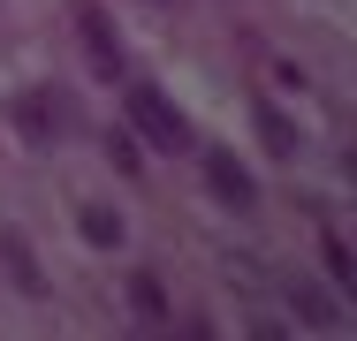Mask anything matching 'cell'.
Wrapping results in <instances>:
<instances>
[{
	"label": "cell",
	"mask_w": 357,
	"mask_h": 341,
	"mask_svg": "<svg viewBox=\"0 0 357 341\" xmlns=\"http://www.w3.org/2000/svg\"><path fill=\"white\" fill-rule=\"evenodd\" d=\"M8 122H15V136H23L31 152H54L69 129H84V114H76V99L61 84H31V91L8 106Z\"/></svg>",
	"instance_id": "cell-1"
},
{
	"label": "cell",
	"mask_w": 357,
	"mask_h": 341,
	"mask_svg": "<svg viewBox=\"0 0 357 341\" xmlns=\"http://www.w3.org/2000/svg\"><path fill=\"white\" fill-rule=\"evenodd\" d=\"M130 129L152 144V152H190L198 136H190V114L160 91V84H130Z\"/></svg>",
	"instance_id": "cell-2"
},
{
	"label": "cell",
	"mask_w": 357,
	"mask_h": 341,
	"mask_svg": "<svg viewBox=\"0 0 357 341\" xmlns=\"http://www.w3.org/2000/svg\"><path fill=\"white\" fill-rule=\"evenodd\" d=\"M76 38H84V54H91V76H99V84H122V76H130L122 31H114V15H107L99 0H76Z\"/></svg>",
	"instance_id": "cell-3"
},
{
	"label": "cell",
	"mask_w": 357,
	"mask_h": 341,
	"mask_svg": "<svg viewBox=\"0 0 357 341\" xmlns=\"http://www.w3.org/2000/svg\"><path fill=\"white\" fill-rule=\"evenodd\" d=\"M206 190H213L228 212H251V205H259V175H251L228 144H206Z\"/></svg>",
	"instance_id": "cell-4"
},
{
	"label": "cell",
	"mask_w": 357,
	"mask_h": 341,
	"mask_svg": "<svg viewBox=\"0 0 357 341\" xmlns=\"http://www.w3.org/2000/svg\"><path fill=\"white\" fill-rule=\"evenodd\" d=\"M76 235H84L91 251H122V235H130V228H122V212H114V205L84 198V205H76Z\"/></svg>",
	"instance_id": "cell-5"
},
{
	"label": "cell",
	"mask_w": 357,
	"mask_h": 341,
	"mask_svg": "<svg viewBox=\"0 0 357 341\" xmlns=\"http://www.w3.org/2000/svg\"><path fill=\"white\" fill-rule=\"evenodd\" d=\"M0 266H8V280H15L23 296H46V273H38V258H31V243H23L15 228L0 235Z\"/></svg>",
	"instance_id": "cell-6"
},
{
	"label": "cell",
	"mask_w": 357,
	"mask_h": 341,
	"mask_svg": "<svg viewBox=\"0 0 357 341\" xmlns=\"http://www.w3.org/2000/svg\"><path fill=\"white\" fill-rule=\"evenodd\" d=\"M251 122H259V136H266V152H274V159H296V144H304V136H296V122H289L282 106H266V99H259V106H251Z\"/></svg>",
	"instance_id": "cell-7"
},
{
	"label": "cell",
	"mask_w": 357,
	"mask_h": 341,
	"mask_svg": "<svg viewBox=\"0 0 357 341\" xmlns=\"http://www.w3.org/2000/svg\"><path fill=\"white\" fill-rule=\"evenodd\" d=\"M130 311H137L144 326H167V288H160V273H130Z\"/></svg>",
	"instance_id": "cell-8"
},
{
	"label": "cell",
	"mask_w": 357,
	"mask_h": 341,
	"mask_svg": "<svg viewBox=\"0 0 357 341\" xmlns=\"http://www.w3.org/2000/svg\"><path fill=\"white\" fill-rule=\"evenodd\" d=\"M289 288V311H296V326H335V303L312 288V280H282Z\"/></svg>",
	"instance_id": "cell-9"
},
{
	"label": "cell",
	"mask_w": 357,
	"mask_h": 341,
	"mask_svg": "<svg viewBox=\"0 0 357 341\" xmlns=\"http://www.w3.org/2000/svg\"><path fill=\"white\" fill-rule=\"evenodd\" d=\"M319 251H327V273H335V288L350 296V288H357V266H350V243H342V235H327Z\"/></svg>",
	"instance_id": "cell-10"
},
{
	"label": "cell",
	"mask_w": 357,
	"mask_h": 341,
	"mask_svg": "<svg viewBox=\"0 0 357 341\" xmlns=\"http://www.w3.org/2000/svg\"><path fill=\"white\" fill-rule=\"evenodd\" d=\"M114 167H122V175H137V167H144V152H137V136H114Z\"/></svg>",
	"instance_id": "cell-11"
},
{
	"label": "cell",
	"mask_w": 357,
	"mask_h": 341,
	"mask_svg": "<svg viewBox=\"0 0 357 341\" xmlns=\"http://www.w3.org/2000/svg\"><path fill=\"white\" fill-rule=\"evenodd\" d=\"M152 8H167V15H175V8H190V0H152Z\"/></svg>",
	"instance_id": "cell-12"
}]
</instances>
